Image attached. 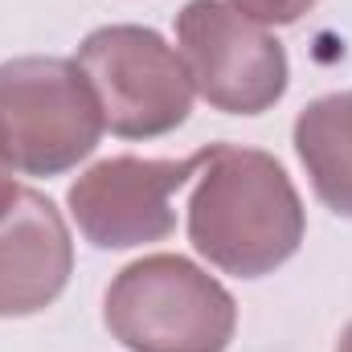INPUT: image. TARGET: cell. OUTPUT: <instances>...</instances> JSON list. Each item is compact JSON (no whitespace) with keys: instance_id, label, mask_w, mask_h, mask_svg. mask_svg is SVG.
<instances>
[{"instance_id":"obj_8","label":"cell","mask_w":352,"mask_h":352,"mask_svg":"<svg viewBox=\"0 0 352 352\" xmlns=\"http://www.w3.org/2000/svg\"><path fill=\"white\" fill-rule=\"evenodd\" d=\"M291 140L316 197L332 213L352 217V90L307 102L295 119Z\"/></svg>"},{"instance_id":"obj_2","label":"cell","mask_w":352,"mask_h":352,"mask_svg":"<svg viewBox=\"0 0 352 352\" xmlns=\"http://www.w3.org/2000/svg\"><path fill=\"white\" fill-rule=\"evenodd\" d=\"M102 324L127 352H226L238 332V303L197 263L148 254L111 278Z\"/></svg>"},{"instance_id":"obj_3","label":"cell","mask_w":352,"mask_h":352,"mask_svg":"<svg viewBox=\"0 0 352 352\" xmlns=\"http://www.w3.org/2000/svg\"><path fill=\"white\" fill-rule=\"evenodd\" d=\"M107 123L70 58L0 62V160L21 176H62L98 148Z\"/></svg>"},{"instance_id":"obj_1","label":"cell","mask_w":352,"mask_h":352,"mask_svg":"<svg viewBox=\"0 0 352 352\" xmlns=\"http://www.w3.org/2000/svg\"><path fill=\"white\" fill-rule=\"evenodd\" d=\"M307 213L287 168L258 148L209 144L188 197V242L209 266L263 278L295 258Z\"/></svg>"},{"instance_id":"obj_4","label":"cell","mask_w":352,"mask_h":352,"mask_svg":"<svg viewBox=\"0 0 352 352\" xmlns=\"http://www.w3.org/2000/svg\"><path fill=\"white\" fill-rule=\"evenodd\" d=\"M78 70L98 98L102 123L119 140H160L192 111L188 66L148 25H102L82 37Z\"/></svg>"},{"instance_id":"obj_10","label":"cell","mask_w":352,"mask_h":352,"mask_svg":"<svg viewBox=\"0 0 352 352\" xmlns=\"http://www.w3.org/2000/svg\"><path fill=\"white\" fill-rule=\"evenodd\" d=\"M16 188H21V184H16V180H12V168H8V164H4V160H0V213H4V209H8V201H12V197H16Z\"/></svg>"},{"instance_id":"obj_5","label":"cell","mask_w":352,"mask_h":352,"mask_svg":"<svg viewBox=\"0 0 352 352\" xmlns=\"http://www.w3.org/2000/svg\"><path fill=\"white\" fill-rule=\"evenodd\" d=\"M176 45L192 90L226 115H263L291 82L283 41L230 0H188L176 12Z\"/></svg>"},{"instance_id":"obj_7","label":"cell","mask_w":352,"mask_h":352,"mask_svg":"<svg viewBox=\"0 0 352 352\" xmlns=\"http://www.w3.org/2000/svg\"><path fill=\"white\" fill-rule=\"evenodd\" d=\"M70 274L74 242L62 209L37 188H16L0 213V320L45 311Z\"/></svg>"},{"instance_id":"obj_11","label":"cell","mask_w":352,"mask_h":352,"mask_svg":"<svg viewBox=\"0 0 352 352\" xmlns=\"http://www.w3.org/2000/svg\"><path fill=\"white\" fill-rule=\"evenodd\" d=\"M336 352H352V324L340 332V340H336Z\"/></svg>"},{"instance_id":"obj_6","label":"cell","mask_w":352,"mask_h":352,"mask_svg":"<svg viewBox=\"0 0 352 352\" xmlns=\"http://www.w3.org/2000/svg\"><path fill=\"white\" fill-rule=\"evenodd\" d=\"M205 160L209 148L184 160H144V156L98 160L66 188L70 217L98 250H131L164 242L176 230L173 192H180L201 173Z\"/></svg>"},{"instance_id":"obj_9","label":"cell","mask_w":352,"mask_h":352,"mask_svg":"<svg viewBox=\"0 0 352 352\" xmlns=\"http://www.w3.org/2000/svg\"><path fill=\"white\" fill-rule=\"evenodd\" d=\"M230 4L254 16L258 25H295L316 8V0H230Z\"/></svg>"}]
</instances>
